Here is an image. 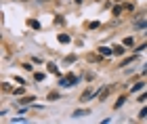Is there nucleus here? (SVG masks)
<instances>
[{"label":"nucleus","instance_id":"obj_3","mask_svg":"<svg viewBox=\"0 0 147 124\" xmlns=\"http://www.w3.org/2000/svg\"><path fill=\"white\" fill-rule=\"evenodd\" d=\"M84 116H88V109H78V112H74V118H84Z\"/></svg>","mask_w":147,"mask_h":124},{"label":"nucleus","instance_id":"obj_13","mask_svg":"<svg viewBox=\"0 0 147 124\" xmlns=\"http://www.w3.org/2000/svg\"><path fill=\"white\" fill-rule=\"evenodd\" d=\"M145 116H147V107H143V109H141V114H139V118H145Z\"/></svg>","mask_w":147,"mask_h":124},{"label":"nucleus","instance_id":"obj_11","mask_svg":"<svg viewBox=\"0 0 147 124\" xmlns=\"http://www.w3.org/2000/svg\"><path fill=\"white\" fill-rule=\"evenodd\" d=\"M59 99V93H51L49 95V101H57Z\"/></svg>","mask_w":147,"mask_h":124},{"label":"nucleus","instance_id":"obj_6","mask_svg":"<svg viewBox=\"0 0 147 124\" xmlns=\"http://www.w3.org/2000/svg\"><path fill=\"white\" fill-rule=\"evenodd\" d=\"M132 44H135V40H132V36L124 38V46H132Z\"/></svg>","mask_w":147,"mask_h":124},{"label":"nucleus","instance_id":"obj_8","mask_svg":"<svg viewBox=\"0 0 147 124\" xmlns=\"http://www.w3.org/2000/svg\"><path fill=\"white\" fill-rule=\"evenodd\" d=\"M113 53H116V55H122V53H124V46H120V44H118V46H113Z\"/></svg>","mask_w":147,"mask_h":124},{"label":"nucleus","instance_id":"obj_5","mask_svg":"<svg viewBox=\"0 0 147 124\" xmlns=\"http://www.w3.org/2000/svg\"><path fill=\"white\" fill-rule=\"evenodd\" d=\"M57 38H59V42H63V44H67V42H69V36H67V34H59Z\"/></svg>","mask_w":147,"mask_h":124},{"label":"nucleus","instance_id":"obj_1","mask_svg":"<svg viewBox=\"0 0 147 124\" xmlns=\"http://www.w3.org/2000/svg\"><path fill=\"white\" fill-rule=\"evenodd\" d=\"M76 80H78L76 76H67V78H61V82H59V84H61V86H74Z\"/></svg>","mask_w":147,"mask_h":124},{"label":"nucleus","instance_id":"obj_2","mask_svg":"<svg viewBox=\"0 0 147 124\" xmlns=\"http://www.w3.org/2000/svg\"><path fill=\"white\" fill-rule=\"evenodd\" d=\"M107 95H109V88H107V86H103V88L97 93V99H99V101H105V97H107Z\"/></svg>","mask_w":147,"mask_h":124},{"label":"nucleus","instance_id":"obj_4","mask_svg":"<svg viewBox=\"0 0 147 124\" xmlns=\"http://www.w3.org/2000/svg\"><path fill=\"white\" fill-rule=\"evenodd\" d=\"M99 51H101V55H105V57H107V55H111V53H113V49H109V46H101V49H99Z\"/></svg>","mask_w":147,"mask_h":124},{"label":"nucleus","instance_id":"obj_7","mask_svg":"<svg viewBox=\"0 0 147 124\" xmlns=\"http://www.w3.org/2000/svg\"><path fill=\"white\" fill-rule=\"evenodd\" d=\"M141 88H143V82H137L135 86H132V93H139V90H141Z\"/></svg>","mask_w":147,"mask_h":124},{"label":"nucleus","instance_id":"obj_9","mask_svg":"<svg viewBox=\"0 0 147 124\" xmlns=\"http://www.w3.org/2000/svg\"><path fill=\"white\" fill-rule=\"evenodd\" d=\"M147 28V21H137V30H145Z\"/></svg>","mask_w":147,"mask_h":124},{"label":"nucleus","instance_id":"obj_10","mask_svg":"<svg viewBox=\"0 0 147 124\" xmlns=\"http://www.w3.org/2000/svg\"><path fill=\"white\" fill-rule=\"evenodd\" d=\"M49 69L53 71V74H59V69H57V65H55V63H49Z\"/></svg>","mask_w":147,"mask_h":124},{"label":"nucleus","instance_id":"obj_12","mask_svg":"<svg viewBox=\"0 0 147 124\" xmlns=\"http://www.w3.org/2000/svg\"><path fill=\"white\" fill-rule=\"evenodd\" d=\"M122 105H124V97H120V99L116 101V107H122Z\"/></svg>","mask_w":147,"mask_h":124}]
</instances>
